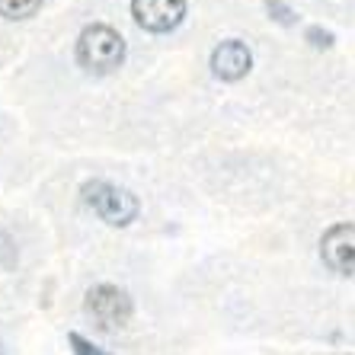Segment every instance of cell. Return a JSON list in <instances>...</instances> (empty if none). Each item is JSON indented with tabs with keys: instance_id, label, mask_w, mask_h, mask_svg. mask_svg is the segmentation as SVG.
I'll return each mask as SVG.
<instances>
[{
	"instance_id": "5",
	"label": "cell",
	"mask_w": 355,
	"mask_h": 355,
	"mask_svg": "<svg viewBox=\"0 0 355 355\" xmlns=\"http://www.w3.org/2000/svg\"><path fill=\"white\" fill-rule=\"evenodd\" d=\"M320 257L339 275H355V224H333L320 237Z\"/></svg>"
},
{
	"instance_id": "1",
	"label": "cell",
	"mask_w": 355,
	"mask_h": 355,
	"mask_svg": "<svg viewBox=\"0 0 355 355\" xmlns=\"http://www.w3.org/2000/svg\"><path fill=\"white\" fill-rule=\"evenodd\" d=\"M125 61V39L106 23H93L77 35V64L93 74H109Z\"/></svg>"
},
{
	"instance_id": "9",
	"label": "cell",
	"mask_w": 355,
	"mask_h": 355,
	"mask_svg": "<svg viewBox=\"0 0 355 355\" xmlns=\"http://www.w3.org/2000/svg\"><path fill=\"white\" fill-rule=\"evenodd\" d=\"M266 10H269V17H272L275 23L295 26V13H291V7L285 3V0H266Z\"/></svg>"
},
{
	"instance_id": "6",
	"label": "cell",
	"mask_w": 355,
	"mask_h": 355,
	"mask_svg": "<svg viewBox=\"0 0 355 355\" xmlns=\"http://www.w3.org/2000/svg\"><path fill=\"white\" fill-rule=\"evenodd\" d=\"M250 67H253V51L240 39H227L211 51V71L221 80H240L250 74Z\"/></svg>"
},
{
	"instance_id": "3",
	"label": "cell",
	"mask_w": 355,
	"mask_h": 355,
	"mask_svg": "<svg viewBox=\"0 0 355 355\" xmlns=\"http://www.w3.org/2000/svg\"><path fill=\"white\" fill-rule=\"evenodd\" d=\"M87 314L103 327V330H122L132 323V314H135V304L128 291L119 288V285H93L87 291Z\"/></svg>"
},
{
	"instance_id": "8",
	"label": "cell",
	"mask_w": 355,
	"mask_h": 355,
	"mask_svg": "<svg viewBox=\"0 0 355 355\" xmlns=\"http://www.w3.org/2000/svg\"><path fill=\"white\" fill-rule=\"evenodd\" d=\"M304 39L314 45L317 51H327V49H333V33L330 29H323V26H307V33H304Z\"/></svg>"
},
{
	"instance_id": "2",
	"label": "cell",
	"mask_w": 355,
	"mask_h": 355,
	"mask_svg": "<svg viewBox=\"0 0 355 355\" xmlns=\"http://www.w3.org/2000/svg\"><path fill=\"white\" fill-rule=\"evenodd\" d=\"M80 196H83V205L93 208V215H99L112 227H128L141 211L138 198L132 192L106 180H87L80 186Z\"/></svg>"
},
{
	"instance_id": "4",
	"label": "cell",
	"mask_w": 355,
	"mask_h": 355,
	"mask_svg": "<svg viewBox=\"0 0 355 355\" xmlns=\"http://www.w3.org/2000/svg\"><path fill=\"white\" fill-rule=\"evenodd\" d=\"M132 17L148 33H170L186 17V0H132Z\"/></svg>"
},
{
	"instance_id": "7",
	"label": "cell",
	"mask_w": 355,
	"mask_h": 355,
	"mask_svg": "<svg viewBox=\"0 0 355 355\" xmlns=\"http://www.w3.org/2000/svg\"><path fill=\"white\" fill-rule=\"evenodd\" d=\"M42 0H0V17L7 19H29L35 17Z\"/></svg>"
},
{
	"instance_id": "11",
	"label": "cell",
	"mask_w": 355,
	"mask_h": 355,
	"mask_svg": "<svg viewBox=\"0 0 355 355\" xmlns=\"http://www.w3.org/2000/svg\"><path fill=\"white\" fill-rule=\"evenodd\" d=\"M0 355H3V343H0Z\"/></svg>"
},
{
	"instance_id": "10",
	"label": "cell",
	"mask_w": 355,
	"mask_h": 355,
	"mask_svg": "<svg viewBox=\"0 0 355 355\" xmlns=\"http://www.w3.org/2000/svg\"><path fill=\"white\" fill-rule=\"evenodd\" d=\"M67 343H71V349H74V355H109L106 349L93 346L87 336H80V333H67Z\"/></svg>"
}]
</instances>
